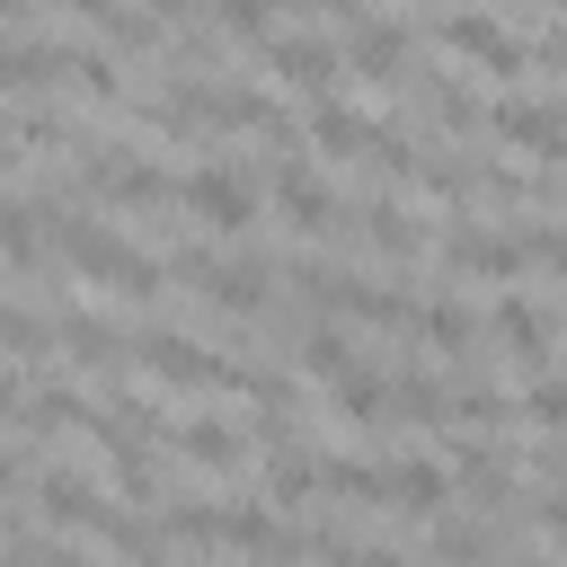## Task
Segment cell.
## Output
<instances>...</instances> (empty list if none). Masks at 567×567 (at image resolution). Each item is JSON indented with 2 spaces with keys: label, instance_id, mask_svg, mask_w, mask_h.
<instances>
[{
  "label": "cell",
  "instance_id": "1",
  "mask_svg": "<svg viewBox=\"0 0 567 567\" xmlns=\"http://www.w3.org/2000/svg\"><path fill=\"white\" fill-rule=\"evenodd\" d=\"M177 204H186V221H204L213 239H248V221H257V186H248V168H230V159L186 168V177H177Z\"/></svg>",
  "mask_w": 567,
  "mask_h": 567
},
{
  "label": "cell",
  "instance_id": "2",
  "mask_svg": "<svg viewBox=\"0 0 567 567\" xmlns=\"http://www.w3.org/2000/svg\"><path fill=\"white\" fill-rule=\"evenodd\" d=\"M266 186H275V204H284V221H292V230H310V239L354 230V221H346V204L328 195V177H319L301 151H275V159H266Z\"/></svg>",
  "mask_w": 567,
  "mask_h": 567
},
{
  "label": "cell",
  "instance_id": "3",
  "mask_svg": "<svg viewBox=\"0 0 567 567\" xmlns=\"http://www.w3.org/2000/svg\"><path fill=\"white\" fill-rule=\"evenodd\" d=\"M142 372L168 381V390H239V363H221L213 346H195L186 328H142Z\"/></svg>",
  "mask_w": 567,
  "mask_h": 567
},
{
  "label": "cell",
  "instance_id": "4",
  "mask_svg": "<svg viewBox=\"0 0 567 567\" xmlns=\"http://www.w3.org/2000/svg\"><path fill=\"white\" fill-rule=\"evenodd\" d=\"M434 35L470 62V71H496V80H523L532 71V44L505 27V18H478V9H452V18H434Z\"/></svg>",
  "mask_w": 567,
  "mask_h": 567
},
{
  "label": "cell",
  "instance_id": "5",
  "mask_svg": "<svg viewBox=\"0 0 567 567\" xmlns=\"http://www.w3.org/2000/svg\"><path fill=\"white\" fill-rule=\"evenodd\" d=\"M487 133L532 151V159H549V168H567V97H496Z\"/></svg>",
  "mask_w": 567,
  "mask_h": 567
},
{
  "label": "cell",
  "instance_id": "6",
  "mask_svg": "<svg viewBox=\"0 0 567 567\" xmlns=\"http://www.w3.org/2000/svg\"><path fill=\"white\" fill-rule=\"evenodd\" d=\"M257 71H275V80H292V89H310V97H337V35L328 27H275V44H266V62Z\"/></svg>",
  "mask_w": 567,
  "mask_h": 567
},
{
  "label": "cell",
  "instance_id": "7",
  "mask_svg": "<svg viewBox=\"0 0 567 567\" xmlns=\"http://www.w3.org/2000/svg\"><path fill=\"white\" fill-rule=\"evenodd\" d=\"M443 266H452V275H496V284H514V275H523V248H514L505 230L470 221V213H443Z\"/></svg>",
  "mask_w": 567,
  "mask_h": 567
},
{
  "label": "cell",
  "instance_id": "8",
  "mask_svg": "<svg viewBox=\"0 0 567 567\" xmlns=\"http://www.w3.org/2000/svg\"><path fill=\"white\" fill-rule=\"evenodd\" d=\"M71 80V44L53 35H0V97H44Z\"/></svg>",
  "mask_w": 567,
  "mask_h": 567
},
{
  "label": "cell",
  "instance_id": "9",
  "mask_svg": "<svg viewBox=\"0 0 567 567\" xmlns=\"http://www.w3.org/2000/svg\"><path fill=\"white\" fill-rule=\"evenodd\" d=\"M346 221H354V230H363V248H372V257H390V266L425 257V221H408V204H399V195H363Z\"/></svg>",
  "mask_w": 567,
  "mask_h": 567
},
{
  "label": "cell",
  "instance_id": "10",
  "mask_svg": "<svg viewBox=\"0 0 567 567\" xmlns=\"http://www.w3.org/2000/svg\"><path fill=\"white\" fill-rule=\"evenodd\" d=\"M71 18H80V27L97 35V53H115V62L168 44V18H159V9H71Z\"/></svg>",
  "mask_w": 567,
  "mask_h": 567
},
{
  "label": "cell",
  "instance_id": "11",
  "mask_svg": "<svg viewBox=\"0 0 567 567\" xmlns=\"http://www.w3.org/2000/svg\"><path fill=\"white\" fill-rule=\"evenodd\" d=\"M372 124H381V115H363L354 97H310V142H319V159H363V151H372Z\"/></svg>",
  "mask_w": 567,
  "mask_h": 567
},
{
  "label": "cell",
  "instance_id": "12",
  "mask_svg": "<svg viewBox=\"0 0 567 567\" xmlns=\"http://www.w3.org/2000/svg\"><path fill=\"white\" fill-rule=\"evenodd\" d=\"M416 337H425L434 354H452V363H478V337H487V328H478L470 301L443 292V301H416Z\"/></svg>",
  "mask_w": 567,
  "mask_h": 567
},
{
  "label": "cell",
  "instance_id": "13",
  "mask_svg": "<svg viewBox=\"0 0 567 567\" xmlns=\"http://www.w3.org/2000/svg\"><path fill=\"white\" fill-rule=\"evenodd\" d=\"M89 532H97V540H106L115 558H133V567H168V532H159V523H142L133 505H106V514H97Z\"/></svg>",
  "mask_w": 567,
  "mask_h": 567
},
{
  "label": "cell",
  "instance_id": "14",
  "mask_svg": "<svg viewBox=\"0 0 567 567\" xmlns=\"http://www.w3.org/2000/svg\"><path fill=\"white\" fill-rule=\"evenodd\" d=\"M416 97L434 106L443 133H478V124H487V106H478V89H470L461 71H416Z\"/></svg>",
  "mask_w": 567,
  "mask_h": 567
},
{
  "label": "cell",
  "instance_id": "15",
  "mask_svg": "<svg viewBox=\"0 0 567 567\" xmlns=\"http://www.w3.org/2000/svg\"><path fill=\"white\" fill-rule=\"evenodd\" d=\"M35 505H44V523H97L106 514V496H97L89 470H44L35 478Z\"/></svg>",
  "mask_w": 567,
  "mask_h": 567
},
{
  "label": "cell",
  "instance_id": "16",
  "mask_svg": "<svg viewBox=\"0 0 567 567\" xmlns=\"http://www.w3.org/2000/svg\"><path fill=\"white\" fill-rule=\"evenodd\" d=\"M443 496H452V470L443 461H390V505L399 514H443Z\"/></svg>",
  "mask_w": 567,
  "mask_h": 567
},
{
  "label": "cell",
  "instance_id": "17",
  "mask_svg": "<svg viewBox=\"0 0 567 567\" xmlns=\"http://www.w3.org/2000/svg\"><path fill=\"white\" fill-rule=\"evenodd\" d=\"M53 337H62V354H71V363H89V372H106V363H124V354H133V346H124V337H115L97 310H71Z\"/></svg>",
  "mask_w": 567,
  "mask_h": 567
},
{
  "label": "cell",
  "instance_id": "18",
  "mask_svg": "<svg viewBox=\"0 0 567 567\" xmlns=\"http://www.w3.org/2000/svg\"><path fill=\"white\" fill-rule=\"evenodd\" d=\"M487 337H505V346H514V354H523L532 372H540V354H549V319H540V310H532L523 292H505V301H496V319H487Z\"/></svg>",
  "mask_w": 567,
  "mask_h": 567
},
{
  "label": "cell",
  "instance_id": "19",
  "mask_svg": "<svg viewBox=\"0 0 567 567\" xmlns=\"http://www.w3.org/2000/svg\"><path fill=\"white\" fill-rule=\"evenodd\" d=\"M319 487H328L337 505H354V514L390 505V470H381V461H328V470H319Z\"/></svg>",
  "mask_w": 567,
  "mask_h": 567
},
{
  "label": "cell",
  "instance_id": "20",
  "mask_svg": "<svg viewBox=\"0 0 567 567\" xmlns=\"http://www.w3.org/2000/svg\"><path fill=\"white\" fill-rule=\"evenodd\" d=\"M0 257H9V266H35V257H44V213H35V195H9V186H0Z\"/></svg>",
  "mask_w": 567,
  "mask_h": 567
},
{
  "label": "cell",
  "instance_id": "21",
  "mask_svg": "<svg viewBox=\"0 0 567 567\" xmlns=\"http://www.w3.org/2000/svg\"><path fill=\"white\" fill-rule=\"evenodd\" d=\"M71 80H80V97H97V106H133L124 62H115V53H97V44H71Z\"/></svg>",
  "mask_w": 567,
  "mask_h": 567
},
{
  "label": "cell",
  "instance_id": "22",
  "mask_svg": "<svg viewBox=\"0 0 567 567\" xmlns=\"http://www.w3.org/2000/svg\"><path fill=\"white\" fill-rule=\"evenodd\" d=\"M390 416L399 425H443V381L434 372H390Z\"/></svg>",
  "mask_w": 567,
  "mask_h": 567
},
{
  "label": "cell",
  "instance_id": "23",
  "mask_svg": "<svg viewBox=\"0 0 567 567\" xmlns=\"http://www.w3.org/2000/svg\"><path fill=\"white\" fill-rule=\"evenodd\" d=\"M177 452H186V461H213V470H239L248 443H239L221 416H186V425H177Z\"/></svg>",
  "mask_w": 567,
  "mask_h": 567
},
{
  "label": "cell",
  "instance_id": "24",
  "mask_svg": "<svg viewBox=\"0 0 567 567\" xmlns=\"http://www.w3.org/2000/svg\"><path fill=\"white\" fill-rule=\"evenodd\" d=\"M354 363H363V354H354V337H346V328H310V337H301V372H319L328 390H337Z\"/></svg>",
  "mask_w": 567,
  "mask_h": 567
},
{
  "label": "cell",
  "instance_id": "25",
  "mask_svg": "<svg viewBox=\"0 0 567 567\" xmlns=\"http://www.w3.org/2000/svg\"><path fill=\"white\" fill-rule=\"evenodd\" d=\"M363 159H372L390 186H416V159H425V151L408 142V124H372V151H363Z\"/></svg>",
  "mask_w": 567,
  "mask_h": 567
},
{
  "label": "cell",
  "instance_id": "26",
  "mask_svg": "<svg viewBox=\"0 0 567 567\" xmlns=\"http://www.w3.org/2000/svg\"><path fill=\"white\" fill-rule=\"evenodd\" d=\"M310 487H319V461H301V452L266 461V505H310Z\"/></svg>",
  "mask_w": 567,
  "mask_h": 567
},
{
  "label": "cell",
  "instance_id": "27",
  "mask_svg": "<svg viewBox=\"0 0 567 567\" xmlns=\"http://www.w3.org/2000/svg\"><path fill=\"white\" fill-rule=\"evenodd\" d=\"M523 416H532L549 443H567V381H558V372H532V390H523Z\"/></svg>",
  "mask_w": 567,
  "mask_h": 567
},
{
  "label": "cell",
  "instance_id": "28",
  "mask_svg": "<svg viewBox=\"0 0 567 567\" xmlns=\"http://www.w3.org/2000/svg\"><path fill=\"white\" fill-rule=\"evenodd\" d=\"M434 558L478 567V558H496V532H487V523H434Z\"/></svg>",
  "mask_w": 567,
  "mask_h": 567
},
{
  "label": "cell",
  "instance_id": "29",
  "mask_svg": "<svg viewBox=\"0 0 567 567\" xmlns=\"http://www.w3.org/2000/svg\"><path fill=\"white\" fill-rule=\"evenodd\" d=\"M18 567H97V558L71 549V540H35V532H18Z\"/></svg>",
  "mask_w": 567,
  "mask_h": 567
},
{
  "label": "cell",
  "instance_id": "30",
  "mask_svg": "<svg viewBox=\"0 0 567 567\" xmlns=\"http://www.w3.org/2000/svg\"><path fill=\"white\" fill-rule=\"evenodd\" d=\"M213 523H221V514H213V505H195V496H177V505H168V523H159V532H168V540H213Z\"/></svg>",
  "mask_w": 567,
  "mask_h": 567
},
{
  "label": "cell",
  "instance_id": "31",
  "mask_svg": "<svg viewBox=\"0 0 567 567\" xmlns=\"http://www.w3.org/2000/svg\"><path fill=\"white\" fill-rule=\"evenodd\" d=\"M540 532H549V540L567 549V496H540Z\"/></svg>",
  "mask_w": 567,
  "mask_h": 567
},
{
  "label": "cell",
  "instance_id": "32",
  "mask_svg": "<svg viewBox=\"0 0 567 567\" xmlns=\"http://www.w3.org/2000/svg\"><path fill=\"white\" fill-rule=\"evenodd\" d=\"M18 478H27V452H18V443H0V496H9Z\"/></svg>",
  "mask_w": 567,
  "mask_h": 567
},
{
  "label": "cell",
  "instance_id": "33",
  "mask_svg": "<svg viewBox=\"0 0 567 567\" xmlns=\"http://www.w3.org/2000/svg\"><path fill=\"white\" fill-rule=\"evenodd\" d=\"M9 168H18V115L0 106V177H9Z\"/></svg>",
  "mask_w": 567,
  "mask_h": 567
},
{
  "label": "cell",
  "instance_id": "34",
  "mask_svg": "<svg viewBox=\"0 0 567 567\" xmlns=\"http://www.w3.org/2000/svg\"><path fill=\"white\" fill-rule=\"evenodd\" d=\"M18 408H27V381H18V372H0V416H18Z\"/></svg>",
  "mask_w": 567,
  "mask_h": 567
},
{
  "label": "cell",
  "instance_id": "35",
  "mask_svg": "<svg viewBox=\"0 0 567 567\" xmlns=\"http://www.w3.org/2000/svg\"><path fill=\"white\" fill-rule=\"evenodd\" d=\"M354 567H416L408 549H354Z\"/></svg>",
  "mask_w": 567,
  "mask_h": 567
},
{
  "label": "cell",
  "instance_id": "36",
  "mask_svg": "<svg viewBox=\"0 0 567 567\" xmlns=\"http://www.w3.org/2000/svg\"><path fill=\"white\" fill-rule=\"evenodd\" d=\"M523 567H558V558H523Z\"/></svg>",
  "mask_w": 567,
  "mask_h": 567
},
{
  "label": "cell",
  "instance_id": "37",
  "mask_svg": "<svg viewBox=\"0 0 567 567\" xmlns=\"http://www.w3.org/2000/svg\"><path fill=\"white\" fill-rule=\"evenodd\" d=\"M0 567H9V549H0Z\"/></svg>",
  "mask_w": 567,
  "mask_h": 567
}]
</instances>
